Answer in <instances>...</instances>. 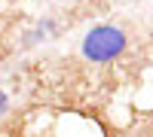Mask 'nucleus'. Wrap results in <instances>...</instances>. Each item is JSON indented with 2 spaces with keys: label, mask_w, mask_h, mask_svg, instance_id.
<instances>
[{
  "label": "nucleus",
  "mask_w": 153,
  "mask_h": 137,
  "mask_svg": "<svg viewBox=\"0 0 153 137\" xmlns=\"http://www.w3.org/2000/svg\"><path fill=\"white\" fill-rule=\"evenodd\" d=\"M0 64H3V52H0Z\"/></svg>",
  "instance_id": "4"
},
{
  "label": "nucleus",
  "mask_w": 153,
  "mask_h": 137,
  "mask_svg": "<svg viewBox=\"0 0 153 137\" xmlns=\"http://www.w3.org/2000/svg\"><path fill=\"white\" fill-rule=\"evenodd\" d=\"M6 113H9V95H6L3 89H0V119H3Z\"/></svg>",
  "instance_id": "3"
},
{
  "label": "nucleus",
  "mask_w": 153,
  "mask_h": 137,
  "mask_svg": "<svg viewBox=\"0 0 153 137\" xmlns=\"http://www.w3.org/2000/svg\"><path fill=\"white\" fill-rule=\"evenodd\" d=\"M83 58L92 64H110L129 49V34L117 24H95L83 37Z\"/></svg>",
  "instance_id": "1"
},
{
  "label": "nucleus",
  "mask_w": 153,
  "mask_h": 137,
  "mask_svg": "<svg viewBox=\"0 0 153 137\" xmlns=\"http://www.w3.org/2000/svg\"><path fill=\"white\" fill-rule=\"evenodd\" d=\"M58 31V24H55V18H43V21H37L34 28L25 34V43L28 46H34V43H43V40H49V37H52Z\"/></svg>",
  "instance_id": "2"
}]
</instances>
